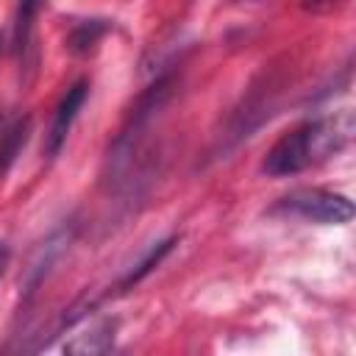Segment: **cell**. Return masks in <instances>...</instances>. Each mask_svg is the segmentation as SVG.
Wrapping results in <instances>:
<instances>
[{"mask_svg":"<svg viewBox=\"0 0 356 356\" xmlns=\"http://www.w3.org/2000/svg\"><path fill=\"white\" fill-rule=\"evenodd\" d=\"M342 145L339 128L334 120H309L292 131H286L264 156L261 170L267 175H295L306 170L312 161L328 156Z\"/></svg>","mask_w":356,"mask_h":356,"instance_id":"cell-1","label":"cell"},{"mask_svg":"<svg viewBox=\"0 0 356 356\" xmlns=\"http://www.w3.org/2000/svg\"><path fill=\"white\" fill-rule=\"evenodd\" d=\"M275 211H289V214H298L303 220L323 222V225H342L353 217V203L339 192L306 186V189H292L289 195H284Z\"/></svg>","mask_w":356,"mask_h":356,"instance_id":"cell-2","label":"cell"},{"mask_svg":"<svg viewBox=\"0 0 356 356\" xmlns=\"http://www.w3.org/2000/svg\"><path fill=\"white\" fill-rule=\"evenodd\" d=\"M86 92H89V83L86 81H75L64 92V97L58 100L53 122H50V131H47V139H44V150H47L50 159L58 156V150H61V145H64V139H67V134H70V128H72V122H75V117H78V111H81V106L86 100Z\"/></svg>","mask_w":356,"mask_h":356,"instance_id":"cell-3","label":"cell"},{"mask_svg":"<svg viewBox=\"0 0 356 356\" xmlns=\"http://www.w3.org/2000/svg\"><path fill=\"white\" fill-rule=\"evenodd\" d=\"M106 31H108V22H106V19H83V22H78V25L70 31V36H67V50L75 53V56H83V53L92 50V44H95Z\"/></svg>","mask_w":356,"mask_h":356,"instance_id":"cell-4","label":"cell"},{"mask_svg":"<svg viewBox=\"0 0 356 356\" xmlns=\"http://www.w3.org/2000/svg\"><path fill=\"white\" fill-rule=\"evenodd\" d=\"M172 245H175V239H164V242L153 245V248H150V250H147V253H145V256H142V259L128 270V275L120 281V289H128V286L139 284V281H142V278H145V275H147V273H150V270H153V267H156V264H159V261L172 250Z\"/></svg>","mask_w":356,"mask_h":356,"instance_id":"cell-5","label":"cell"},{"mask_svg":"<svg viewBox=\"0 0 356 356\" xmlns=\"http://www.w3.org/2000/svg\"><path fill=\"white\" fill-rule=\"evenodd\" d=\"M39 8V0H19V8H17V25H14V50L22 53L28 47V39H31V22H33V14Z\"/></svg>","mask_w":356,"mask_h":356,"instance_id":"cell-6","label":"cell"},{"mask_svg":"<svg viewBox=\"0 0 356 356\" xmlns=\"http://www.w3.org/2000/svg\"><path fill=\"white\" fill-rule=\"evenodd\" d=\"M25 139H28V122H17V125L6 134V139L0 142V175H3L6 167L14 161L19 145H25Z\"/></svg>","mask_w":356,"mask_h":356,"instance_id":"cell-7","label":"cell"},{"mask_svg":"<svg viewBox=\"0 0 356 356\" xmlns=\"http://www.w3.org/2000/svg\"><path fill=\"white\" fill-rule=\"evenodd\" d=\"M334 6H337V0H303V8L314 11V14H323V11L334 8Z\"/></svg>","mask_w":356,"mask_h":356,"instance_id":"cell-8","label":"cell"},{"mask_svg":"<svg viewBox=\"0 0 356 356\" xmlns=\"http://www.w3.org/2000/svg\"><path fill=\"white\" fill-rule=\"evenodd\" d=\"M6 267H8V245H6V242H0V278H3Z\"/></svg>","mask_w":356,"mask_h":356,"instance_id":"cell-9","label":"cell"}]
</instances>
